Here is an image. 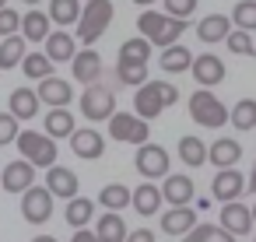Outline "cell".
Masks as SVG:
<instances>
[{"label":"cell","mask_w":256,"mask_h":242,"mask_svg":"<svg viewBox=\"0 0 256 242\" xmlns=\"http://www.w3.org/2000/svg\"><path fill=\"white\" fill-rule=\"evenodd\" d=\"M179 102V88L168 84V81H144L134 95V109H137V120H154L162 109L176 106Z\"/></svg>","instance_id":"obj_1"},{"label":"cell","mask_w":256,"mask_h":242,"mask_svg":"<svg viewBox=\"0 0 256 242\" xmlns=\"http://www.w3.org/2000/svg\"><path fill=\"white\" fill-rule=\"evenodd\" d=\"M109 25H112V0H88L78 14V39L92 50Z\"/></svg>","instance_id":"obj_2"},{"label":"cell","mask_w":256,"mask_h":242,"mask_svg":"<svg viewBox=\"0 0 256 242\" xmlns=\"http://www.w3.org/2000/svg\"><path fill=\"white\" fill-rule=\"evenodd\" d=\"M18 151H22V162H28L32 168H53L56 165V140H50L46 134H36V130H22L14 137Z\"/></svg>","instance_id":"obj_3"},{"label":"cell","mask_w":256,"mask_h":242,"mask_svg":"<svg viewBox=\"0 0 256 242\" xmlns=\"http://www.w3.org/2000/svg\"><path fill=\"white\" fill-rule=\"evenodd\" d=\"M190 116H193V123L207 126V130H218V126L228 123L224 102H221L214 92H207V88H196V92L190 95Z\"/></svg>","instance_id":"obj_4"},{"label":"cell","mask_w":256,"mask_h":242,"mask_svg":"<svg viewBox=\"0 0 256 242\" xmlns=\"http://www.w3.org/2000/svg\"><path fill=\"white\" fill-rule=\"evenodd\" d=\"M81 112L92 120V123H102L116 112V95L109 84H88V92L81 95Z\"/></svg>","instance_id":"obj_5"},{"label":"cell","mask_w":256,"mask_h":242,"mask_svg":"<svg viewBox=\"0 0 256 242\" xmlns=\"http://www.w3.org/2000/svg\"><path fill=\"white\" fill-rule=\"evenodd\" d=\"M134 165H137V172L144 176V182H151V179H165L168 176V151L162 148V144H140L137 148V158H134Z\"/></svg>","instance_id":"obj_6"},{"label":"cell","mask_w":256,"mask_h":242,"mask_svg":"<svg viewBox=\"0 0 256 242\" xmlns=\"http://www.w3.org/2000/svg\"><path fill=\"white\" fill-rule=\"evenodd\" d=\"M109 137H116V140H126V144H148V137H151V130H148V123L144 120H137V116H130V112H112L109 120Z\"/></svg>","instance_id":"obj_7"},{"label":"cell","mask_w":256,"mask_h":242,"mask_svg":"<svg viewBox=\"0 0 256 242\" xmlns=\"http://www.w3.org/2000/svg\"><path fill=\"white\" fill-rule=\"evenodd\" d=\"M50 214H53V196L46 193V186H28L22 193V218L32 224H42L50 221Z\"/></svg>","instance_id":"obj_8"},{"label":"cell","mask_w":256,"mask_h":242,"mask_svg":"<svg viewBox=\"0 0 256 242\" xmlns=\"http://www.w3.org/2000/svg\"><path fill=\"white\" fill-rule=\"evenodd\" d=\"M190 70H193V81H196L200 88H207V92H210L214 84L224 81V64H221V56H214V53H200V56H193Z\"/></svg>","instance_id":"obj_9"},{"label":"cell","mask_w":256,"mask_h":242,"mask_svg":"<svg viewBox=\"0 0 256 242\" xmlns=\"http://www.w3.org/2000/svg\"><path fill=\"white\" fill-rule=\"evenodd\" d=\"M36 98H39V106L67 109V106H70V98H74V88H70V81H64V78H46V81H39Z\"/></svg>","instance_id":"obj_10"},{"label":"cell","mask_w":256,"mask_h":242,"mask_svg":"<svg viewBox=\"0 0 256 242\" xmlns=\"http://www.w3.org/2000/svg\"><path fill=\"white\" fill-rule=\"evenodd\" d=\"M78 172H70V168H64V165H53V168H46V193L50 196H60V200H74L78 196Z\"/></svg>","instance_id":"obj_11"},{"label":"cell","mask_w":256,"mask_h":242,"mask_svg":"<svg viewBox=\"0 0 256 242\" xmlns=\"http://www.w3.org/2000/svg\"><path fill=\"white\" fill-rule=\"evenodd\" d=\"M218 228H221V232H228L232 238H235V235H249V232H252L249 207H246V204H238V200L224 204V210H221V224H218Z\"/></svg>","instance_id":"obj_12"},{"label":"cell","mask_w":256,"mask_h":242,"mask_svg":"<svg viewBox=\"0 0 256 242\" xmlns=\"http://www.w3.org/2000/svg\"><path fill=\"white\" fill-rule=\"evenodd\" d=\"M0 186L8 193H25L28 186H36V168L28 162H8V168L0 172Z\"/></svg>","instance_id":"obj_13"},{"label":"cell","mask_w":256,"mask_h":242,"mask_svg":"<svg viewBox=\"0 0 256 242\" xmlns=\"http://www.w3.org/2000/svg\"><path fill=\"white\" fill-rule=\"evenodd\" d=\"M70 148H74V154L78 158H102L106 154V137L98 134V130H92V126H84V130H74L70 134Z\"/></svg>","instance_id":"obj_14"},{"label":"cell","mask_w":256,"mask_h":242,"mask_svg":"<svg viewBox=\"0 0 256 242\" xmlns=\"http://www.w3.org/2000/svg\"><path fill=\"white\" fill-rule=\"evenodd\" d=\"M238 158H242V144H238V140H232V137H218V140L207 148V162H210V165H218V172L235 168V165H238Z\"/></svg>","instance_id":"obj_15"},{"label":"cell","mask_w":256,"mask_h":242,"mask_svg":"<svg viewBox=\"0 0 256 242\" xmlns=\"http://www.w3.org/2000/svg\"><path fill=\"white\" fill-rule=\"evenodd\" d=\"M242 190H246V179H242V172H238V168H224V172H218V176H214V182H210V193H214L218 200H224V204L238 200V196H242Z\"/></svg>","instance_id":"obj_16"},{"label":"cell","mask_w":256,"mask_h":242,"mask_svg":"<svg viewBox=\"0 0 256 242\" xmlns=\"http://www.w3.org/2000/svg\"><path fill=\"white\" fill-rule=\"evenodd\" d=\"M162 193V200H168L172 207H190V200H193V179L190 176H165V186L158 190Z\"/></svg>","instance_id":"obj_17"},{"label":"cell","mask_w":256,"mask_h":242,"mask_svg":"<svg viewBox=\"0 0 256 242\" xmlns=\"http://www.w3.org/2000/svg\"><path fill=\"white\" fill-rule=\"evenodd\" d=\"M196 228V210L193 207H172V210H165L162 214V232L165 235H186V232H193Z\"/></svg>","instance_id":"obj_18"},{"label":"cell","mask_w":256,"mask_h":242,"mask_svg":"<svg viewBox=\"0 0 256 242\" xmlns=\"http://www.w3.org/2000/svg\"><path fill=\"white\" fill-rule=\"evenodd\" d=\"M74 81H84V84H95L98 78H102V56L95 53V50H81V53H74Z\"/></svg>","instance_id":"obj_19"},{"label":"cell","mask_w":256,"mask_h":242,"mask_svg":"<svg viewBox=\"0 0 256 242\" xmlns=\"http://www.w3.org/2000/svg\"><path fill=\"white\" fill-rule=\"evenodd\" d=\"M78 53V39L67 36V32H50L46 36V60L50 64H64V60H74Z\"/></svg>","instance_id":"obj_20"},{"label":"cell","mask_w":256,"mask_h":242,"mask_svg":"<svg viewBox=\"0 0 256 242\" xmlns=\"http://www.w3.org/2000/svg\"><path fill=\"white\" fill-rule=\"evenodd\" d=\"M130 204L137 207V214L151 218V214H158V210H162V193H158V186H154V182H140L137 190H130Z\"/></svg>","instance_id":"obj_21"},{"label":"cell","mask_w":256,"mask_h":242,"mask_svg":"<svg viewBox=\"0 0 256 242\" xmlns=\"http://www.w3.org/2000/svg\"><path fill=\"white\" fill-rule=\"evenodd\" d=\"M22 39L25 42H46V36H50V18L42 14V11H28V14H22Z\"/></svg>","instance_id":"obj_22"},{"label":"cell","mask_w":256,"mask_h":242,"mask_svg":"<svg viewBox=\"0 0 256 242\" xmlns=\"http://www.w3.org/2000/svg\"><path fill=\"white\" fill-rule=\"evenodd\" d=\"M228 32H232V22H228L224 14H207V18L196 25V36H200V42H207V46L224 42Z\"/></svg>","instance_id":"obj_23"},{"label":"cell","mask_w":256,"mask_h":242,"mask_svg":"<svg viewBox=\"0 0 256 242\" xmlns=\"http://www.w3.org/2000/svg\"><path fill=\"white\" fill-rule=\"evenodd\" d=\"M64 221L78 232V228H88V221H95V204L88 196H74L67 200V210H64Z\"/></svg>","instance_id":"obj_24"},{"label":"cell","mask_w":256,"mask_h":242,"mask_svg":"<svg viewBox=\"0 0 256 242\" xmlns=\"http://www.w3.org/2000/svg\"><path fill=\"white\" fill-rule=\"evenodd\" d=\"M8 109H11V116H14V120H32V116L39 112V98H36V92H32V88H14V92H11V102H8Z\"/></svg>","instance_id":"obj_25"},{"label":"cell","mask_w":256,"mask_h":242,"mask_svg":"<svg viewBox=\"0 0 256 242\" xmlns=\"http://www.w3.org/2000/svg\"><path fill=\"white\" fill-rule=\"evenodd\" d=\"M95 238L98 242H123L126 238V221L120 214H102L95 221Z\"/></svg>","instance_id":"obj_26"},{"label":"cell","mask_w":256,"mask_h":242,"mask_svg":"<svg viewBox=\"0 0 256 242\" xmlns=\"http://www.w3.org/2000/svg\"><path fill=\"white\" fill-rule=\"evenodd\" d=\"M162 70L165 74H182V70H190V64H193V53L186 50V46H168V50H162Z\"/></svg>","instance_id":"obj_27"},{"label":"cell","mask_w":256,"mask_h":242,"mask_svg":"<svg viewBox=\"0 0 256 242\" xmlns=\"http://www.w3.org/2000/svg\"><path fill=\"white\" fill-rule=\"evenodd\" d=\"M78 126H74V116L70 109H50L46 112V137L56 140V137H70Z\"/></svg>","instance_id":"obj_28"},{"label":"cell","mask_w":256,"mask_h":242,"mask_svg":"<svg viewBox=\"0 0 256 242\" xmlns=\"http://www.w3.org/2000/svg\"><path fill=\"white\" fill-rule=\"evenodd\" d=\"M22 60H25V39L22 36L0 39V70H14Z\"/></svg>","instance_id":"obj_29"},{"label":"cell","mask_w":256,"mask_h":242,"mask_svg":"<svg viewBox=\"0 0 256 242\" xmlns=\"http://www.w3.org/2000/svg\"><path fill=\"white\" fill-rule=\"evenodd\" d=\"M81 0H50V25H78Z\"/></svg>","instance_id":"obj_30"},{"label":"cell","mask_w":256,"mask_h":242,"mask_svg":"<svg viewBox=\"0 0 256 242\" xmlns=\"http://www.w3.org/2000/svg\"><path fill=\"white\" fill-rule=\"evenodd\" d=\"M176 151H179L182 165H190V168H200V165L207 162V148H204V140H200V137H179Z\"/></svg>","instance_id":"obj_31"},{"label":"cell","mask_w":256,"mask_h":242,"mask_svg":"<svg viewBox=\"0 0 256 242\" xmlns=\"http://www.w3.org/2000/svg\"><path fill=\"white\" fill-rule=\"evenodd\" d=\"M228 120H232V126L242 130V134L252 130V126H256V98H238V102L232 106Z\"/></svg>","instance_id":"obj_32"},{"label":"cell","mask_w":256,"mask_h":242,"mask_svg":"<svg viewBox=\"0 0 256 242\" xmlns=\"http://www.w3.org/2000/svg\"><path fill=\"white\" fill-rule=\"evenodd\" d=\"M98 204H102V207H109V214H120V210L130 204V190H126L123 182H109V186H102Z\"/></svg>","instance_id":"obj_33"},{"label":"cell","mask_w":256,"mask_h":242,"mask_svg":"<svg viewBox=\"0 0 256 242\" xmlns=\"http://www.w3.org/2000/svg\"><path fill=\"white\" fill-rule=\"evenodd\" d=\"M148 53H151V46L137 36V39H126V42L120 46V60H116V64H144V67H148Z\"/></svg>","instance_id":"obj_34"},{"label":"cell","mask_w":256,"mask_h":242,"mask_svg":"<svg viewBox=\"0 0 256 242\" xmlns=\"http://www.w3.org/2000/svg\"><path fill=\"white\" fill-rule=\"evenodd\" d=\"M22 70H25L32 81H46V78H53V64L46 60V53H25Z\"/></svg>","instance_id":"obj_35"},{"label":"cell","mask_w":256,"mask_h":242,"mask_svg":"<svg viewBox=\"0 0 256 242\" xmlns=\"http://www.w3.org/2000/svg\"><path fill=\"white\" fill-rule=\"evenodd\" d=\"M232 22L238 25V32H256V0H238Z\"/></svg>","instance_id":"obj_36"},{"label":"cell","mask_w":256,"mask_h":242,"mask_svg":"<svg viewBox=\"0 0 256 242\" xmlns=\"http://www.w3.org/2000/svg\"><path fill=\"white\" fill-rule=\"evenodd\" d=\"M182 238H186V242H235V238H232L228 232H221L218 224H196V228L186 232Z\"/></svg>","instance_id":"obj_37"},{"label":"cell","mask_w":256,"mask_h":242,"mask_svg":"<svg viewBox=\"0 0 256 242\" xmlns=\"http://www.w3.org/2000/svg\"><path fill=\"white\" fill-rule=\"evenodd\" d=\"M116 81L140 88V84L148 81V67H144V64H116Z\"/></svg>","instance_id":"obj_38"},{"label":"cell","mask_w":256,"mask_h":242,"mask_svg":"<svg viewBox=\"0 0 256 242\" xmlns=\"http://www.w3.org/2000/svg\"><path fill=\"white\" fill-rule=\"evenodd\" d=\"M224 42H228V50L238 53V56H256V46H252V36H249V32H228Z\"/></svg>","instance_id":"obj_39"},{"label":"cell","mask_w":256,"mask_h":242,"mask_svg":"<svg viewBox=\"0 0 256 242\" xmlns=\"http://www.w3.org/2000/svg\"><path fill=\"white\" fill-rule=\"evenodd\" d=\"M193 11H196V0H165V18L186 22Z\"/></svg>","instance_id":"obj_40"},{"label":"cell","mask_w":256,"mask_h":242,"mask_svg":"<svg viewBox=\"0 0 256 242\" xmlns=\"http://www.w3.org/2000/svg\"><path fill=\"white\" fill-rule=\"evenodd\" d=\"M18 28H22V14L11 11V8H4V11H0V39L18 36Z\"/></svg>","instance_id":"obj_41"},{"label":"cell","mask_w":256,"mask_h":242,"mask_svg":"<svg viewBox=\"0 0 256 242\" xmlns=\"http://www.w3.org/2000/svg\"><path fill=\"white\" fill-rule=\"evenodd\" d=\"M18 134H22V130H18V120H14L11 112H0V144H11Z\"/></svg>","instance_id":"obj_42"},{"label":"cell","mask_w":256,"mask_h":242,"mask_svg":"<svg viewBox=\"0 0 256 242\" xmlns=\"http://www.w3.org/2000/svg\"><path fill=\"white\" fill-rule=\"evenodd\" d=\"M123 242H154V232L151 228H137V232H126Z\"/></svg>","instance_id":"obj_43"},{"label":"cell","mask_w":256,"mask_h":242,"mask_svg":"<svg viewBox=\"0 0 256 242\" xmlns=\"http://www.w3.org/2000/svg\"><path fill=\"white\" fill-rule=\"evenodd\" d=\"M70 242H98V238H95V232H92V228H78Z\"/></svg>","instance_id":"obj_44"},{"label":"cell","mask_w":256,"mask_h":242,"mask_svg":"<svg viewBox=\"0 0 256 242\" xmlns=\"http://www.w3.org/2000/svg\"><path fill=\"white\" fill-rule=\"evenodd\" d=\"M246 186H249V193H256V168H252V176H249V182H246Z\"/></svg>","instance_id":"obj_45"},{"label":"cell","mask_w":256,"mask_h":242,"mask_svg":"<svg viewBox=\"0 0 256 242\" xmlns=\"http://www.w3.org/2000/svg\"><path fill=\"white\" fill-rule=\"evenodd\" d=\"M32 242H56V238H53V235H36Z\"/></svg>","instance_id":"obj_46"},{"label":"cell","mask_w":256,"mask_h":242,"mask_svg":"<svg viewBox=\"0 0 256 242\" xmlns=\"http://www.w3.org/2000/svg\"><path fill=\"white\" fill-rule=\"evenodd\" d=\"M134 4H140V8H144V11H148V8H151V4H154V0H134Z\"/></svg>","instance_id":"obj_47"},{"label":"cell","mask_w":256,"mask_h":242,"mask_svg":"<svg viewBox=\"0 0 256 242\" xmlns=\"http://www.w3.org/2000/svg\"><path fill=\"white\" fill-rule=\"evenodd\" d=\"M249 218H252V224H256V204H252V207H249Z\"/></svg>","instance_id":"obj_48"},{"label":"cell","mask_w":256,"mask_h":242,"mask_svg":"<svg viewBox=\"0 0 256 242\" xmlns=\"http://www.w3.org/2000/svg\"><path fill=\"white\" fill-rule=\"evenodd\" d=\"M4 8H8V0H0V11H4Z\"/></svg>","instance_id":"obj_49"},{"label":"cell","mask_w":256,"mask_h":242,"mask_svg":"<svg viewBox=\"0 0 256 242\" xmlns=\"http://www.w3.org/2000/svg\"><path fill=\"white\" fill-rule=\"evenodd\" d=\"M25 4H32V8H36V4H39V0H25Z\"/></svg>","instance_id":"obj_50"}]
</instances>
